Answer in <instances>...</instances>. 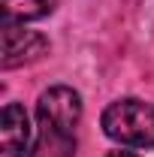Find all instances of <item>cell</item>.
I'll return each instance as SVG.
<instances>
[{
    "instance_id": "cell-1",
    "label": "cell",
    "mask_w": 154,
    "mask_h": 157,
    "mask_svg": "<svg viewBox=\"0 0 154 157\" xmlns=\"http://www.w3.org/2000/svg\"><path fill=\"white\" fill-rule=\"evenodd\" d=\"M82 121V97L67 85L39 94L37 142L27 157H76V130Z\"/></svg>"
},
{
    "instance_id": "cell-2",
    "label": "cell",
    "mask_w": 154,
    "mask_h": 157,
    "mask_svg": "<svg viewBox=\"0 0 154 157\" xmlns=\"http://www.w3.org/2000/svg\"><path fill=\"white\" fill-rule=\"evenodd\" d=\"M106 136L130 145V148H154V106L142 100H115L103 112Z\"/></svg>"
},
{
    "instance_id": "cell-3",
    "label": "cell",
    "mask_w": 154,
    "mask_h": 157,
    "mask_svg": "<svg viewBox=\"0 0 154 157\" xmlns=\"http://www.w3.org/2000/svg\"><path fill=\"white\" fill-rule=\"evenodd\" d=\"M45 55H48V39L42 33L27 30L24 24L15 21H3V70L33 63Z\"/></svg>"
},
{
    "instance_id": "cell-4",
    "label": "cell",
    "mask_w": 154,
    "mask_h": 157,
    "mask_svg": "<svg viewBox=\"0 0 154 157\" xmlns=\"http://www.w3.org/2000/svg\"><path fill=\"white\" fill-rule=\"evenodd\" d=\"M30 142V121L18 103H6L0 112V157H24Z\"/></svg>"
},
{
    "instance_id": "cell-5",
    "label": "cell",
    "mask_w": 154,
    "mask_h": 157,
    "mask_svg": "<svg viewBox=\"0 0 154 157\" xmlns=\"http://www.w3.org/2000/svg\"><path fill=\"white\" fill-rule=\"evenodd\" d=\"M55 6L58 0H3V21H15V24L37 21L52 15Z\"/></svg>"
},
{
    "instance_id": "cell-6",
    "label": "cell",
    "mask_w": 154,
    "mask_h": 157,
    "mask_svg": "<svg viewBox=\"0 0 154 157\" xmlns=\"http://www.w3.org/2000/svg\"><path fill=\"white\" fill-rule=\"evenodd\" d=\"M106 157H136V154H133V151H109Z\"/></svg>"
}]
</instances>
